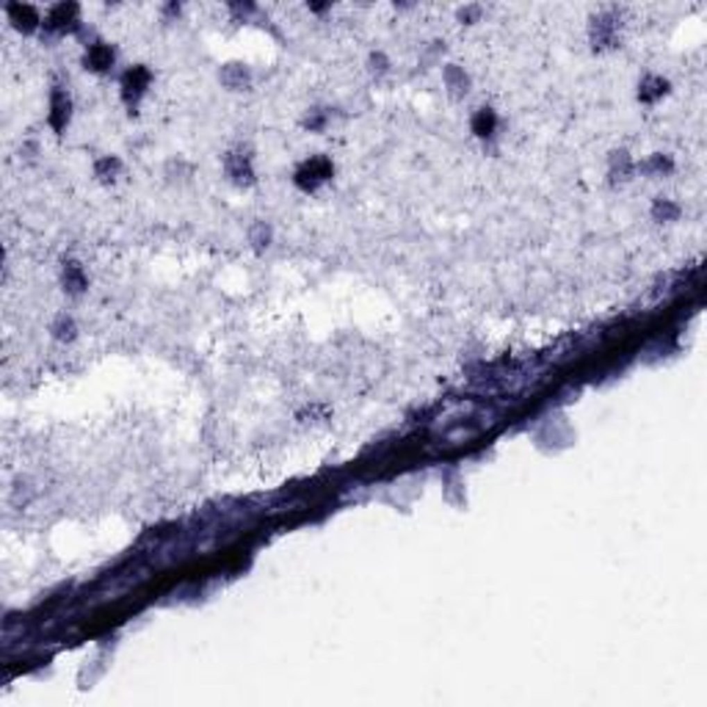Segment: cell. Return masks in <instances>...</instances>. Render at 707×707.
<instances>
[{"instance_id":"obj_12","label":"cell","mask_w":707,"mask_h":707,"mask_svg":"<svg viewBox=\"0 0 707 707\" xmlns=\"http://www.w3.org/2000/svg\"><path fill=\"white\" fill-rule=\"evenodd\" d=\"M222 83L227 86V89H246L249 86V69L246 67H240V64H227L224 69H222Z\"/></svg>"},{"instance_id":"obj_16","label":"cell","mask_w":707,"mask_h":707,"mask_svg":"<svg viewBox=\"0 0 707 707\" xmlns=\"http://www.w3.org/2000/svg\"><path fill=\"white\" fill-rule=\"evenodd\" d=\"M119 169H122V163H119L117 158H103V160H97L94 174H97L103 183H111V180L119 174Z\"/></svg>"},{"instance_id":"obj_20","label":"cell","mask_w":707,"mask_h":707,"mask_svg":"<svg viewBox=\"0 0 707 707\" xmlns=\"http://www.w3.org/2000/svg\"><path fill=\"white\" fill-rule=\"evenodd\" d=\"M324 124H326V117H324L321 111H313L310 117L304 119V127H310V130H321Z\"/></svg>"},{"instance_id":"obj_3","label":"cell","mask_w":707,"mask_h":707,"mask_svg":"<svg viewBox=\"0 0 707 707\" xmlns=\"http://www.w3.org/2000/svg\"><path fill=\"white\" fill-rule=\"evenodd\" d=\"M616 33H619V17L616 14H599L591 22V42L597 50L602 47H613L616 44Z\"/></svg>"},{"instance_id":"obj_10","label":"cell","mask_w":707,"mask_h":707,"mask_svg":"<svg viewBox=\"0 0 707 707\" xmlns=\"http://www.w3.org/2000/svg\"><path fill=\"white\" fill-rule=\"evenodd\" d=\"M666 92H669V83H666L663 78H647V81H641V86H638V100H641V103H655V100H660Z\"/></svg>"},{"instance_id":"obj_18","label":"cell","mask_w":707,"mask_h":707,"mask_svg":"<svg viewBox=\"0 0 707 707\" xmlns=\"http://www.w3.org/2000/svg\"><path fill=\"white\" fill-rule=\"evenodd\" d=\"M53 338H56V340H72V338H75V321L67 318V315H61V318L53 324Z\"/></svg>"},{"instance_id":"obj_13","label":"cell","mask_w":707,"mask_h":707,"mask_svg":"<svg viewBox=\"0 0 707 707\" xmlns=\"http://www.w3.org/2000/svg\"><path fill=\"white\" fill-rule=\"evenodd\" d=\"M445 83H448V89H451L454 94H465V92H467V86H470V81H467L465 69H459L456 64L445 67Z\"/></svg>"},{"instance_id":"obj_17","label":"cell","mask_w":707,"mask_h":707,"mask_svg":"<svg viewBox=\"0 0 707 707\" xmlns=\"http://www.w3.org/2000/svg\"><path fill=\"white\" fill-rule=\"evenodd\" d=\"M672 169H674V163L669 155H652L649 163L644 166V172H649V174H669Z\"/></svg>"},{"instance_id":"obj_14","label":"cell","mask_w":707,"mask_h":707,"mask_svg":"<svg viewBox=\"0 0 707 707\" xmlns=\"http://www.w3.org/2000/svg\"><path fill=\"white\" fill-rule=\"evenodd\" d=\"M633 174V160L627 152H613L610 155V177L613 180H627Z\"/></svg>"},{"instance_id":"obj_9","label":"cell","mask_w":707,"mask_h":707,"mask_svg":"<svg viewBox=\"0 0 707 707\" xmlns=\"http://www.w3.org/2000/svg\"><path fill=\"white\" fill-rule=\"evenodd\" d=\"M8 17H11V22L19 28V31H33L36 28V22H39V14H36V8H31V6H8Z\"/></svg>"},{"instance_id":"obj_22","label":"cell","mask_w":707,"mask_h":707,"mask_svg":"<svg viewBox=\"0 0 707 707\" xmlns=\"http://www.w3.org/2000/svg\"><path fill=\"white\" fill-rule=\"evenodd\" d=\"M478 14H481V8H475V6H472V8H462V11H459V19H462V22H465V19H475Z\"/></svg>"},{"instance_id":"obj_7","label":"cell","mask_w":707,"mask_h":707,"mask_svg":"<svg viewBox=\"0 0 707 707\" xmlns=\"http://www.w3.org/2000/svg\"><path fill=\"white\" fill-rule=\"evenodd\" d=\"M111 64H114V50H111L108 44L97 42V44L89 47V53H86V69H92V72H106Z\"/></svg>"},{"instance_id":"obj_19","label":"cell","mask_w":707,"mask_h":707,"mask_svg":"<svg viewBox=\"0 0 707 707\" xmlns=\"http://www.w3.org/2000/svg\"><path fill=\"white\" fill-rule=\"evenodd\" d=\"M268 238H271V233H268L265 224H254V227H251V243H254L257 249L268 246Z\"/></svg>"},{"instance_id":"obj_11","label":"cell","mask_w":707,"mask_h":707,"mask_svg":"<svg viewBox=\"0 0 707 707\" xmlns=\"http://www.w3.org/2000/svg\"><path fill=\"white\" fill-rule=\"evenodd\" d=\"M497 130V117L492 108H478L475 117H472V133L481 135V138H489L492 133Z\"/></svg>"},{"instance_id":"obj_4","label":"cell","mask_w":707,"mask_h":707,"mask_svg":"<svg viewBox=\"0 0 707 707\" xmlns=\"http://www.w3.org/2000/svg\"><path fill=\"white\" fill-rule=\"evenodd\" d=\"M224 166H227V174H230V180H233V183H238V185H251V180H254V169H251V158H249V152H243V149L230 152V155H227V160H224Z\"/></svg>"},{"instance_id":"obj_1","label":"cell","mask_w":707,"mask_h":707,"mask_svg":"<svg viewBox=\"0 0 707 707\" xmlns=\"http://www.w3.org/2000/svg\"><path fill=\"white\" fill-rule=\"evenodd\" d=\"M332 172H335V166H332L329 158H310V160H304V163L299 166V172H296V185H299L301 191H315L321 183H326V180L332 177Z\"/></svg>"},{"instance_id":"obj_2","label":"cell","mask_w":707,"mask_h":707,"mask_svg":"<svg viewBox=\"0 0 707 707\" xmlns=\"http://www.w3.org/2000/svg\"><path fill=\"white\" fill-rule=\"evenodd\" d=\"M149 89V72L144 67H133L124 72L122 78V97L130 108H135V103L144 97V92Z\"/></svg>"},{"instance_id":"obj_5","label":"cell","mask_w":707,"mask_h":707,"mask_svg":"<svg viewBox=\"0 0 707 707\" xmlns=\"http://www.w3.org/2000/svg\"><path fill=\"white\" fill-rule=\"evenodd\" d=\"M69 111H72L69 94H67L61 86H56L53 94H50V124H53V130H64V127H67Z\"/></svg>"},{"instance_id":"obj_6","label":"cell","mask_w":707,"mask_h":707,"mask_svg":"<svg viewBox=\"0 0 707 707\" xmlns=\"http://www.w3.org/2000/svg\"><path fill=\"white\" fill-rule=\"evenodd\" d=\"M50 31H56V33H67V31H72L75 25H78V6H67V3H61V6H56L50 14H47V22H44Z\"/></svg>"},{"instance_id":"obj_15","label":"cell","mask_w":707,"mask_h":707,"mask_svg":"<svg viewBox=\"0 0 707 707\" xmlns=\"http://www.w3.org/2000/svg\"><path fill=\"white\" fill-rule=\"evenodd\" d=\"M680 216V208L674 205V202H669V199H655V205H652V219L655 222H674Z\"/></svg>"},{"instance_id":"obj_8","label":"cell","mask_w":707,"mask_h":707,"mask_svg":"<svg viewBox=\"0 0 707 707\" xmlns=\"http://www.w3.org/2000/svg\"><path fill=\"white\" fill-rule=\"evenodd\" d=\"M61 282H64V290L67 293H72V296H78V293H83L86 290V274H83V265H78V263H64V271H61Z\"/></svg>"},{"instance_id":"obj_21","label":"cell","mask_w":707,"mask_h":707,"mask_svg":"<svg viewBox=\"0 0 707 707\" xmlns=\"http://www.w3.org/2000/svg\"><path fill=\"white\" fill-rule=\"evenodd\" d=\"M370 64H373V69H379V72H384V69H387V61H384V56H381V53L370 56Z\"/></svg>"}]
</instances>
